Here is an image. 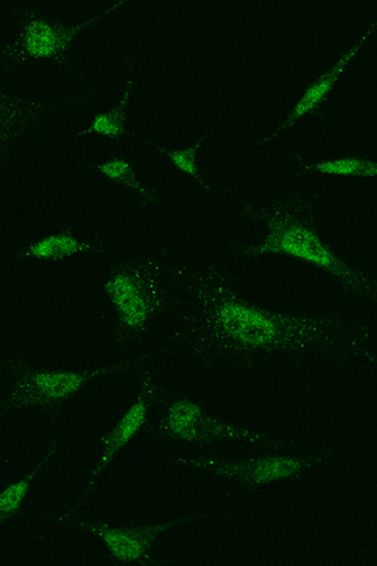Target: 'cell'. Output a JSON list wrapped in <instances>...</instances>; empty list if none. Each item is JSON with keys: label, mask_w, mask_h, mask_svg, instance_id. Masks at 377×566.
<instances>
[{"label": "cell", "mask_w": 377, "mask_h": 566, "mask_svg": "<svg viewBox=\"0 0 377 566\" xmlns=\"http://www.w3.org/2000/svg\"><path fill=\"white\" fill-rule=\"evenodd\" d=\"M133 87L134 77L132 76L130 80L127 81L122 102H119L116 107L108 109V112L97 114L94 120H92L80 135H101L109 139L123 138L126 134V107L128 102H130Z\"/></svg>", "instance_id": "13"}, {"label": "cell", "mask_w": 377, "mask_h": 566, "mask_svg": "<svg viewBox=\"0 0 377 566\" xmlns=\"http://www.w3.org/2000/svg\"><path fill=\"white\" fill-rule=\"evenodd\" d=\"M103 15L77 24L54 23L39 14L27 15L6 50V59L13 65L41 61L61 62L78 36Z\"/></svg>", "instance_id": "7"}, {"label": "cell", "mask_w": 377, "mask_h": 566, "mask_svg": "<svg viewBox=\"0 0 377 566\" xmlns=\"http://www.w3.org/2000/svg\"><path fill=\"white\" fill-rule=\"evenodd\" d=\"M159 431L171 441L199 446L218 442L252 444L273 442L270 434L250 427L226 422L190 399H177L169 405L161 417Z\"/></svg>", "instance_id": "6"}, {"label": "cell", "mask_w": 377, "mask_h": 566, "mask_svg": "<svg viewBox=\"0 0 377 566\" xmlns=\"http://www.w3.org/2000/svg\"><path fill=\"white\" fill-rule=\"evenodd\" d=\"M269 232L261 243L244 250L250 258L264 254H284L305 261L325 270L357 296L375 301V282L365 273L356 271L338 258V255L321 240L314 226L305 217L292 209H273L264 217Z\"/></svg>", "instance_id": "2"}, {"label": "cell", "mask_w": 377, "mask_h": 566, "mask_svg": "<svg viewBox=\"0 0 377 566\" xmlns=\"http://www.w3.org/2000/svg\"><path fill=\"white\" fill-rule=\"evenodd\" d=\"M0 213H2V208H0Z\"/></svg>", "instance_id": "18"}, {"label": "cell", "mask_w": 377, "mask_h": 566, "mask_svg": "<svg viewBox=\"0 0 377 566\" xmlns=\"http://www.w3.org/2000/svg\"><path fill=\"white\" fill-rule=\"evenodd\" d=\"M201 343L222 353L329 354L371 358L369 327L336 316L299 315L250 303L218 276L192 287Z\"/></svg>", "instance_id": "1"}, {"label": "cell", "mask_w": 377, "mask_h": 566, "mask_svg": "<svg viewBox=\"0 0 377 566\" xmlns=\"http://www.w3.org/2000/svg\"><path fill=\"white\" fill-rule=\"evenodd\" d=\"M303 170L337 177L369 179L377 177V164L371 159L357 157L317 161L310 164V166L303 168Z\"/></svg>", "instance_id": "15"}, {"label": "cell", "mask_w": 377, "mask_h": 566, "mask_svg": "<svg viewBox=\"0 0 377 566\" xmlns=\"http://www.w3.org/2000/svg\"><path fill=\"white\" fill-rule=\"evenodd\" d=\"M203 145V142H199L195 146H190L187 149L164 151L165 155L172 163V166L184 172V175L196 179L200 186L206 187L203 180H201L198 166H197V154Z\"/></svg>", "instance_id": "17"}, {"label": "cell", "mask_w": 377, "mask_h": 566, "mask_svg": "<svg viewBox=\"0 0 377 566\" xmlns=\"http://www.w3.org/2000/svg\"><path fill=\"white\" fill-rule=\"evenodd\" d=\"M375 24L370 25L369 29L366 30V33L362 36L358 42L349 49L342 59H339L334 67H331L324 76H321L314 85H312L305 94L301 97L300 102L296 106H294L293 112L289 116L286 123H284L273 134L266 136L265 140L273 138V136L280 134L281 132L287 130L289 127L296 124L301 117L306 116L311 113L316 112V109L325 102L326 97L329 95L331 91H333L337 80L343 75L346 66L349 62H352L358 51L364 48V44L369 40V36L374 32Z\"/></svg>", "instance_id": "10"}, {"label": "cell", "mask_w": 377, "mask_h": 566, "mask_svg": "<svg viewBox=\"0 0 377 566\" xmlns=\"http://www.w3.org/2000/svg\"><path fill=\"white\" fill-rule=\"evenodd\" d=\"M184 520L186 518L165 520L135 527L81 522L77 525L103 542L115 563L149 565L153 562L151 551L156 542Z\"/></svg>", "instance_id": "8"}, {"label": "cell", "mask_w": 377, "mask_h": 566, "mask_svg": "<svg viewBox=\"0 0 377 566\" xmlns=\"http://www.w3.org/2000/svg\"><path fill=\"white\" fill-rule=\"evenodd\" d=\"M96 169L101 176L134 190L136 195L149 200V202H155V196L144 187L130 161L124 158H112L98 164Z\"/></svg>", "instance_id": "16"}, {"label": "cell", "mask_w": 377, "mask_h": 566, "mask_svg": "<svg viewBox=\"0 0 377 566\" xmlns=\"http://www.w3.org/2000/svg\"><path fill=\"white\" fill-rule=\"evenodd\" d=\"M24 123L23 107L18 99L0 93V167L12 150Z\"/></svg>", "instance_id": "14"}, {"label": "cell", "mask_w": 377, "mask_h": 566, "mask_svg": "<svg viewBox=\"0 0 377 566\" xmlns=\"http://www.w3.org/2000/svg\"><path fill=\"white\" fill-rule=\"evenodd\" d=\"M158 382H156L155 378L153 376L145 377L142 381L139 392H137L130 407L119 417L116 424L101 438L103 453H101L94 469H92L88 474L86 483L87 496L92 489L95 488V483L101 474H103L116 460L117 455L143 432L155 400L158 398Z\"/></svg>", "instance_id": "9"}, {"label": "cell", "mask_w": 377, "mask_h": 566, "mask_svg": "<svg viewBox=\"0 0 377 566\" xmlns=\"http://www.w3.org/2000/svg\"><path fill=\"white\" fill-rule=\"evenodd\" d=\"M96 249V243L81 240L71 231H61L44 235L27 245L21 255L43 262H60Z\"/></svg>", "instance_id": "11"}, {"label": "cell", "mask_w": 377, "mask_h": 566, "mask_svg": "<svg viewBox=\"0 0 377 566\" xmlns=\"http://www.w3.org/2000/svg\"><path fill=\"white\" fill-rule=\"evenodd\" d=\"M325 461L318 455L265 454L243 460L177 458L169 460L168 463L172 468L213 474L238 485L262 488L301 479Z\"/></svg>", "instance_id": "4"}, {"label": "cell", "mask_w": 377, "mask_h": 566, "mask_svg": "<svg viewBox=\"0 0 377 566\" xmlns=\"http://www.w3.org/2000/svg\"><path fill=\"white\" fill-rule=\"evenodd\" d=\"M57 447V444H53L51 451L45 454V458L31 472L27 473L23 479L11 483V485L0 491V526L8 522L9 518L15 516L18 511L21 510L27 496H29L34 480L44 469V465L49 463Z\"/></svg>", "instance_id": "12"}, {"label": "cell", "mask_w": 377, "mask_h": 566, "mask_svg": "<svg viewBox=\"0 0 377 566\" xmlns=\"http://www.w3.org/2000/svg\"><path fill=\"white\" fill-rule=\"evenodd\" d=\"M158 264H126L107 276L104 291L113 305L118 343H130L147 331L165 306Z\"/></svg>", "instance_id": "3"}, {"label": "cell", "mask_w": 377, "mask_h": 566, "mask_svg": "<svg viewBox=\"0 0 377 566\" xmlns=\"http://www.w3.org/2000/svg\"><path fill=\"white\" fill-rule=\"evenodd\" d=\"M135 363L137 360L128 359L92 370H44L18 365L13 390L6 400L4 409H45L62 405L80 395L91 381Z\"/></svg>", "instance_id": "5"}]
</instances>
